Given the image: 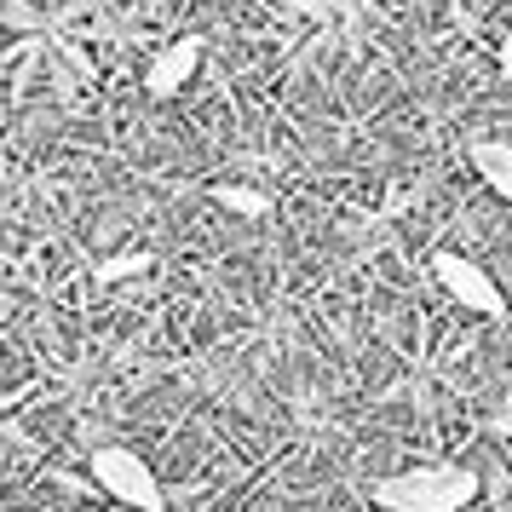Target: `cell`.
<instances>
[{
    "label": "cell",
    "instance_id": "cell-1",
    "mask_svg": "<svg viewBox=\"0 0 512 512\" xmlns=\"http://www.w3.org/2000/svg\"><path fill=\"white\" fill-rule=\"evenodd\" d=\"M369 501L380 512H466L478 501V472L455 461L409 466V472H392V478H374Z\"/></svg>",
    "mask_w": 512,
    "mask_h": 512
},
{
    "label": "cell",
    "instance_id": "cell-8",
    "mask_svg": "<svg viewBox=\"0 0 512 512\" xmlns=\"http://www.w3.org/2000/svg\"><path fill=\"white\" fill-rule=\"evenodd\" d=\"M495 70H501V75L512 81V29L501 35V47H495Z\"/></svg>",
    "mask_w": 512,
    "mask_h": 512
},
{
    "label": "cell",
    "instance_id": "cell-6",
    "mask_svg": "<svg viewBox=\"0 0 512 512\" xmlns=\"http://www.w3.org/2000/svg\"><path fill=\"white\" fill-rule=\"evenodd\" d=\"M208 196L219 208L242 213V219H265V213H271V196H265V190H248V185H213Z\"/></svg>",
    "mask_w": 512,
    "mask_h": 512
},
{
    "label": "cell",
    "instance_id": "cell-3",
    "mask_svg": "<svg viewBox=\"0 0 512 512\" xmlns=\"http://www.w3.org/2000/svg\"><path fill=\"white\" fill-rule=\"evenodd\" d=\"M432 277H438V288L461 305V311H478V317H507V294H501V282L489 277L478 259L455 254V248H438V254H432Z\"/></svg>",
    "mask_w": 512,
    "mask_h": 512
},
{
    "label": "cell",
    "instance_id": "cell-10",
    "mask_svg": "<svg viewBox=\"0 0 512 512\" xmlns=\"http://www.w3.org/2000/svg\"><path fill=\"white\" fill-rule=\"evenodd\" d=\"M70 512H127V507H70Z\"/></svg>",
    "mask_w": 512,
    "mask_h": 512
},
{
    "label": "cell",
    "instance_id": "cell-7",
    "mask_svg": "<svg viewBox=\"0 0 512 512\" xmlns=\"http://www.w3.org/2000/svg\"><path fill=\"white\" fill-rule=\"evenodd\" d=\"M156 265V254H127V259H104L98 265V277L104 282H121V277H139V271H150Z\"/></svg>",
    "mask_w": 512,
    "mask_h": 512
},
{
    "label": "cell",
    "instance_id": "cell-4",
    "mask_svg": "<svg viewBox=\"0 0 512 512\" xmlns=\"http://www.w3.org/2000/svg\"><path fill=\"white\" fill-rule=\"evenodd\" d=\"M202 58H208V41L202 35H179V41H167L156 58H150V70H144V93L150 98H173L185 93L196 70H202Z\"/></svg>",
    "mask_w": 512,
    "mask_h": 512
},
{
    "label": "cell",
    "instance_id": "cell-5",
    "mask_svg": "<svg viewBox=\"0 0 512 512\" xmlns=\"http://www.w3.org/2000/svg\"><path fill=\"white\" fill-rule=\"evenodd\" d=\"M466 156H472V173H478L501 202H512V139H478Z\"/></svg>",
    "mask_w": 512,
    "mask_h": 512
},
{
    "label": "cell",
    "instance_id": "cell-9",
    "mask_svg": "<svg viewBox=\"0 0 512 512\" xmlns=\"http://www.w3.org/2000/svg\"><path fill=\"white\" fill-rule=\"evenodd\" d=\"M489 432H501V438H512V415H489Z\"/></svg>",
    "mask_w": 512,
    "mask_h": 512
},
{
    "label": "cell",
    "instance_id": "cell-2",
    "mask_svg": "<svg viewBox=\"0 0 512 512\" xmlns=\"http://www.w3.org/2000/svg\"><path fill=\"white\" fill-rule=\"evenodd\" d=\"M93 484L127 512H167V489L139 449H121V443L93 449Z\"/></svg>",
    "mask_w": 512,
    "mask_h": 512
}]
</instances>
